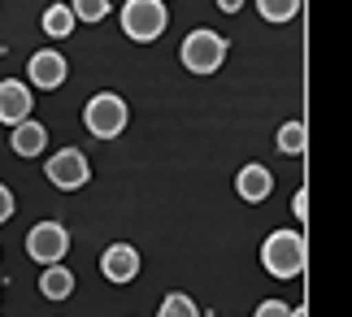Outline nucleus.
Instances as JSON below:
<instances>
[{"instance_id":"a211bd4d","label":"nucleus","mask_w":352,"mask_h":317,"mask_svg":"<svg viewBox=\"0 0 352 317\" xmlns=\"http://www.w3.org/2000/svg\"><path fill=\"white\" fill-rule=\"evenodd\" d=\"M252 317H292V309L283 305V300H261V305H256V313Z\"/></svg>"},{"instance_id":"20e7f679","label":"nucleus","mask_w":352,"mask_h":317,"mask_svg":"<svg viewBox=\"0 0 352 317\" xmlns=\"http://www.w3.org/2000/svg\"><path fill=\"white\" fill-rule=\"evenodd\" d=\"M83 122H87V131L96 135V140H118V135L126 131V122H131V109H126L122 96L100 91V96H91V100H87Z\"/></svg>"},{"instance_id":"1a4fd4ad","label":"nucleus","mask_w":352,"mask_h":317,"mask_svg":"<svg viewBox=\"0 0 352 317\" xmlns=\"http://www.w3.org/2000/svg\"><path fill=\"white\" fill-rule=\"evenodd\" d=\"M31 118V87L18 78H5L0 83V122L5 127H18V122Z\"/></svg>"},{"instance_id":"9b49d317","label":"nucleus","mask_w":352,"mask_h":317,"mask_svg":"<svg viewBox=\"0 0 352 317\" xmlns=\"http://www.w3.org/2000/svg\"><path fill=\"white\" fill-rule=\"evenodd\" d=\"M9 144H13V153H18V157H39V153L48 148V131H44V122H35V118L18 122Z\"/></svg>"},{"instance_id":"2eb2a0df","label":"nucleus","mask_w":352,"mask_h":317,"mask_svg":"<svg viewBox=\"0 0 352 317\" xmlns=\"http://www.w3.org/2000/svg\"><path fill=\"white\" fill-rule=\"evenodd\" d=\"M157 317H200V309H196V300H192V296H183V292H170L166 300H161Z\"/></svg>"},{"instance_id":"f3484780","label":"nucleus","mask_w":352,"mask_h":317,"mask_svg":"<svg viewBox=\"0 0 352 317\" xmlns=\"http://www.w3.org/2000/svg\"><path fill=\"white\" fill-rule=\"evenodd\" d=\"M70 9H74V18L87 22V26H96V22L109 18V0H74Z\"/></svg>"},{"instance_id":"f8f14e48","label":"nucleus","mask_w":352,"mask_h":317,"mask_svg":"<svg viewBox=\"0 0 352 317\" xmlns=\"http://www.w3.org/2000/svg\"><path fill=\"white\" fill-rule=\"evenodd\" d=\"M39 296L52 300V305H61V300H70L74 296V274L61 265H44V274H39Z\"/></svg>"},{"instance_id":"39448f33","label":"nucleus","mask_w":352,"mask_h":317,"mask_svg":"<svg viewBox=\"0 0 352 317\" xmlns=\"http://www.w3.org/2000/svg\"><path fill=\"white\" fill-rule=\"evenodd\" d=\"M44 174H48V183H52V187H61V191H78V187H87L91 165H87V157L78 153V148H61V153H52V157H48Z\"/></svg>"},{"instance_id":"f03ea898","label":"nucleus","mask_w":352,"mask_h":317,"mask_svg":"<svg viewBox=\"0 0 352 317\" xmlns=\"http://www.w3.org/2000/svg\"><path fill=\"white\" fill-rule=\"evenodd\" d=\"M179 61H183V70H192V74H218L222 61H226V35L200 26V31H192L183 39Z\"/></svg>"},{"instance_id":"f257e3e1","label":"nucleus","mask_w":352,"mask_h":317,"mask_svg":"<svg viewBox=\"0 0 352 317\" xmlns=\"http://www.w3.org/2000/svg\"><path fill=\"white\" fill-rule=\"evenodd\" d=\"M305 261H309V248L296 230H274V235L261 243V265H265V274H274V278H300Z\"/></svg>"},{"instance_id":"6e6552de","label":"nucleus","mask_w":352,"mask_h":317,"mask_svg":"<svg viewBox=\"0 0 352 317\" xmlns=\"http://www.w3.org/2000/svg\"><path fill=\"white\" fill-rule=\"evenodd\" d=\"M100 274L109 283H131L135 274H140V248L135 243H109L104 248V256H100Z\"/></svg>"},{"instance_id":"423d86ee","label":"nucleus","mask_w":352,"mask_h":317,"mask_svg":"<svg viewBox=\"0 0 352 317\" xmlns=\"http://www.w3.org/2000/svg\"><path fill=\"white\" fill-rule=\"evenodd\" d=\"M26 252H31V261H39V265H57V261L70 252V230L61 222H39V226H31V235H26Z\"/></svg>"},{"instance_id":"0eeeda50","label":"nucleus","mask_w":352,"mask_h":317,"mask_svg":"<svg viewBox=\"0 0 352 317\" xmlns=\"http://www.w3.org/2000/svg\"><path fill=\"white\" fill-rule=\"evenodd\" d=\"M65 57L57 48H39L31 61H26V78H31V87H39V91H57L61 83H65Z\"/></svg>"},{"instance_id":"6ab92c4d","label":"nucleus","mask_w":352,"mask_h":317,"mask_svg":"<svg viewBox=\"0 0 352 317\" xmlns=\"http://www.w3.org/2000/svg\"><path fill=\"white\" fill-rule=\"evenodd\" d=\"M9 217H13V191L0 183V222H9Z\"/></svg>"},{"instance_id":"9d476101","label":"nucleus","mask_w":352,"mask_h":317,"mask_svg":"<svg viewBox=\"0 0 352 317\" xmlns=\"http://www.w3.org/2000/svg\"><path fill=\"white\" fill-rule=\"evenodd\" d=\"M235 191H239V200H248V204H261L270 191H274V174L265 170V165H243V170L235 174Z\"/></svg>"},{"instance_id":"412c9836","label":"nucleus","mask_w":352,"mask_h":317,"mask_svg":"<svg viewBox=\"0 0 352 317\" xmlns=\"http://www.w3.org/2000/svg\"><path fill=\"white\" fill-rule=\"evenodd\" d=\"M218 9H222V13H239L243 0H218Z\"/></svg>"},{"instance_id":"dca6fc26","label":"nucleus","mask_w":352,"mask_h":317,"mask_svg":"<svg viewBox=\"0 0 352 317\" xmlns=\"http://www.w3.org/2000/svg\"><path fill=\"white\" fill-rule=\"evenodd\" d=\"M256 9L265 22H292L300 13V0H256Z\"/></svg>"},{"instance_id":"4be33fe9","label":"nucleus","mask_w":352,"mask_h":317,"mask_svg":"<svg viewBox=\"0 0 352 317\" xmlns=\"http://www.w3.org/2000/svg\"><path fill=\"white\" fill-rule=\"evenodd\" d=\"M292 317H305V309H292Z\"/></svg>"},{"instance_id":"7ed1b4c3","label":"nucleus","mask_w":352,"mask_h":317,"mask_svg":"<svg viewBox=\"0 0 352 317\" xmlns=\"http://www.w3.org/2000/svg\"><path fill=\"white\" fill-rule=\"evenodd\" d=\"M170 13H166V0H126L122 5V31L135 44H153V39L166 31Z\"/></svg>"},{"instance_id":"4468645a","label":"nucleus","mask_w":352,"mask_h":317,"mask_svg":"<svg viewBox=\"0 0 352 317\" xmlns=\"http://www.w3.org/2000/svg\"><path fill=\"white\" fill-rule=\"evenodd\" d=\"M305 144H309L305 122H283V127H278V153L300 157V153H305Z\"/></svg>"},{"instance_id":"aec40b11","label":"nucleus","mask_w":352,"mask_h":317,"mask_svg":"<svg viewBox=\"0 0 352 317\" xmlns=\"http://www.w3.org/2000/svg\"><path fill=\"white\" fill-rule=\"evenodd\" d=\"M292 213H296V217H305V213H309V196H305V191H296V200H292Z\"/></svg>"},{"instance_id":"ddd939ff","label":"nucleus","mask_w":352,"mask_h":317,"mask_svg":"<svg viewBox=\"0 0 352 317\" xmlns=\"http://www.w3.org/2000/svg\"><path fill=\"white\" fill-rule=\"evenodd\" d=\"M74 9L70 5H48L44 9V18H39V26H44V35H52V39H70L74 35Z\"/></svg>"}]
</instances>
